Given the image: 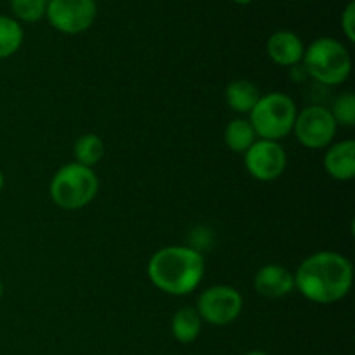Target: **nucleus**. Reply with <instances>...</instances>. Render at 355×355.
<instances>
[{"instance_id":"obj_1","label":"nucleus","mask_w":355,"mask_h":355,"mask_svg":"<svg viewBox=\"0 0 355 355\" xmlns=\"http://www.w3.org/2000/svg\"><path fill=\"white\" fill-rule=\"evenodd\" d=\"M295 288L307 300L328 305L343 300L354 283V267L347 257L336 252H318L300 263Z\"/></svg>"},{"instance_id":"obj_2","label":"nucleus","mask_w":355,"mask_h":355,"mask_svg":"<svg viewBox=\"0 0 355 355\" xmlns=\"http://www.w3.org/2000/svg\"><path fill=\"white\" fill-rule=\"evenodd\" d=\"M205 274V259L196 248L166 246L148 262V276L163 293L184 297L200 286Z\"/></svg>"},{"instance_id":"obj_3","label":"nucleus","mask_w":355,"mask_h":355,"mask_svg":"<svg viewBox=\"0 0 355 355\" xmlns=\"http://www.w3.org/2000/svg\"><path fill=\"white\" fill-rule=\"evenodd\" d=\"M302 66L309 78L322 85H342L352 71V59L349 51L336 38L321 37L312 42L304 52Z\"/></svg>"},{"instance_id":"obj_4","label":"nucleus","mask_w":355,"mask_h":355,"mask_svg":"<svg viewBox=\"0 0 355 355\" xmlns=\"http://www.w3.org/2000/svg\"><path fill=\"white\" fill-rule=\"evenodd\" d=\"M297 104L283 92L260 96L259 103L250 111V123L257 137L279 142L293 130L297 120Z\"/></svg>"},{"instance_id":"obj_5","label":"nucleus","mask_w":355,"mask_h":355,"mask_svg":"<svg viewBox=\"0 0 355 355\" xmlns=\"http://www.w3.org/2000/svg\"><path fill=\"white\" fill-rule=\"evenodd\" d=\"M99 180L92 168L68 163L55 172L51 180V198L62 210H80L96 198Z\"/></svg>"},{"instance_id":"obj_6","label":"nucleus","mask_w":355,"mask_h":355,"mask_svg":"<svg viewBox=\"0 0 355 355\" xmlns=\"http://www.w3.org/2000/svg\"><path fill=\"white\" fill-rule=\"evenodd\" d=\"M201 321L214 326H227L239 318L243 311V297L236 288L218 284L205 290L194 307Z\"/></svg>"},{"instance_id":"obj_7","label":"nucleus","mask_w":355,"mask_h":355,"mask_svg":"<svg viewBox=\"0 0 355 355\" xmlns=\"http://www.w3.org/2000/svg\"><path fill=\"white\" fill-rule=\"evenodd\" d=\"M336 128L338 125L328 107L307 106L297 113L291 132H295V137L305 148L322 149L335 139Z\"/></svg>"},{"instance_id":"obj_8","label":"nucleus","mask_w":355,"mask_h":355,"mask_svg":"<svg viewBox=\"0 0 355 355\" xmlns=\"http://www.w3.org/2000/svg\"><path fill=\"white\" fill-rule=\"evenodd\" d=\"M45 16L61 33H82L96 21V0H49Z\"/></svg>"},{"instance_id":"obj_9","label":"nucleus","mask_w":355,"mask_h":355,"mask_svg":"<svg viewBox=\"0 0 355 355\" xmlns=\"http://www.w3.org/2000/svg\"><path fill=\"white\" fill-rule=\"evenodd\" d=\"M245 166L253 179L272 182L286 170V151L279 142L259 139L245 153Z\"/></svg>"},{"instance_id":"obj_10","label":"nucleus","mask_w":355,"mask_h":355,"mask_svg":"<svg viewBox=\"0 0 355 355\" xmlns=\"http://www.w3.org/2000/svg\"><path fill=\"white\" fill-rule=\"evenodd\" d=\"M257 293L266 298H279L295 290V276L283 266L267 263L253 277Z\"/></svg>"},{"instance_id":"obj_11","label":"nucleus","mask_w":355,"mask_h":355,"mask_svg":"<svg viewBox=\"0 0 355 355\" xmlns=\"http://www.w3.org/2000/svg\"><path fill=\"white\" fill-rule=\"evenodd\" d=\"M267 55L272 59L276 64L291 68L295 64H300L304 59V42L297 33L288 30H279L272 33L267 40Z\"/></svg>"},{"instance_id":"obj_12","label":"nucleus","mask_w":355,"mask_h":355,"mask_svg":"<svg viewBox=\"0 0 355 355\" xmlns=\"http://www.w3.org/2000/svg\"><path fill=\"white\" fill-rule=\"evenodd\" d=\"M324 168L340 182L352 180L355 175V142L349 139L331 146L324 155Z\"/></svg>"},{"instance_id":"obj_13","label":"nucleus","mask_w":355,"mask_h":355,"mask_svg":"<svg viewBox=\"0 0 355 355\" xmlns=\"http://www.w3.org/2000/svg\"><path fill=\"white\" fill-rule=\"evenodd\" d=\"M260 99V90L255 83L248 80H234L225 89V103L232 111L241 114H250Z\"/></svg>"},{"instance_id":"obj_14","label":"nucleus","mask_w":355,"mask_h":355,"mask_svg":"<svg viewBox=\"0 0 355 355\" xmlns=\"http://www.w3.org/2000/svg\"><path fill=\"white\" fill-rule=\"evenodd\" d=\"M200 314L194 307H182L175 312L172 319V335L180 343H193L201 333Z\"/></svg>"},{"instance_id":"obj_15","label":"nucleus","mask_w":355,"mask_h":355,"mask_svg":"<svg viewBox=\"0 0 355 355\" xmlns=\"http://www.w3.org/2000/svg\"><path fill=\"white\" fill-rule=\"evenodd\" d=\"M224 141L231 151L243 153L245 155L253 142L257 141V134L253 130L250 120L245 118H236V120L229 121L227 127L224 130Z\"/></svg>"},{"instance_id":"obj_16","label":"nucleus","mask_w":355,"mask_h":355,"mask_svg":"<svg viewBox=\"0 0 355 355\" xmlns=\"http://www.w3.org/2000/svg\"><path fill=\"white\" fill-rule=\"evenodd\" d=\"M73 156H75V163L92 168L104 158L103 139L96 134H83L82 137L76 139L73 146Z\"/></svg>"},{"instance_id":"obj_17","label":"nucleus","mask_w":355,"mask_h":355,"mask_svg":"<svg viewBox=\"0 0 355 355\" xmlns=\"http://www.w3.org/2000/svg\"><path fill=\"white\" fill-rule=\"evenodd\" d=\"M23 28L16 19L0 16V59L10 58L23 44Z\"/></svg>"},{"instance_id":"obj_18","label":"nucleus","mask_w":355,"mask_h":355,"mask_svg":"<svg viewBox=\"0 0 355 355\" xmlns=\"http://www.w3.org/2000/svg\"><path fill=\"white\" fill-rule=\"evenodd\" d=\"M47 2L49 0H10V9L19 21L35 23L45 16Z\"/></svg>"},{"instance_id":"obj_19","label":"nucleus","mask_w":355,"mask_h":355,"mask_svg":"<svg viewBox=\"0 0 355 355\" xmlns=\"http://www.w3.org/2000/svg\"><path fill=\"white\" fill-rule=\"evenodd\" d=\"M336 125L343 127H354L355 125V96L352 92H343L333 103L331 110Z\"/></svg>"},{"instance_id":"obj_20","label":"nucleus","mask_w":355,"mask_h":355,"mask_svg":"<svg viewBox=\"0 0 355 355\" xmlns=\"http://www.w3.org/2000/svg\"><path fill=\"white\" fill-rule=\"evenodd\" d=\"M342 28L345 37L350 42H355V2L347 3V7L342 12Z\"/></svg>"},{"instance_id":"obj_21","label":"nucleus","mask_w":355,"mask_h":355,"mask_svg":"<svg viewBox=\"0 0 355 355\" xmlns=\"http://www.w3.org/2000/svg\"><path fill=\"white\" fill-rule=\"evenodd\" d=\"M245 355H269V354L262 352V350H252V352H248V354H245Z\"/></svg>"},{"instance_id":"obj_22","label":"nucleus","mask_w":355,"mask_h":355,"mask_svg":"<svg viewBox=\"0 0 355 355\" xmlns=\"http://www.w3.org/2000/svg\"><path fill=\"white\" fill-rule=\"evenodd\" d=\"M2 189H3V173L2 170H0V193H2Z\"/></svg>"},{"instance_id":"obj_23","label":"nucleus","mask_w":355,"mask_h":355,"mask_svg":"<svg viewBox=\"0 0 355 355\" xmlns=\"http://www.w3.org/2000/svg\"><path fill=\"white\" fill-rule=\"evenodd\" d=\"M236 3H241V6H246V3H250L252 2V0H234Z\"/></svg>"},{"instance_id":"obj_24","label":"nucleus","mask_w":355,"mask_h":355,"mask_svg":"<svg viewBox=\"0 0 355 355\" xmlns=\"http://www.w3.org/2000/svg\"><path fill=\"white\" fill-rule=\"evenodd\" d=\"M2 295H3V284L2 281H0V298H2Z\"/></svg>"}]
</instances>
